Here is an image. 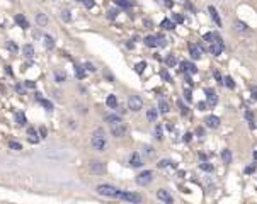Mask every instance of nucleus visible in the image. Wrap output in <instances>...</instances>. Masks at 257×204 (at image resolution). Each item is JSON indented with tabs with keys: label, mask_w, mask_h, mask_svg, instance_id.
Here are the masks:
<instances>
[{
	"label": "nucleus",
	"mask_w": 257,
	"mask_h": 204,
	"mask_svg": "<svg viewBox=\"0 0 257 204\" xmlns=\"http://www.w3.org/2000/svg\"><path fill=\"white\" fill-rule=\"evenodd\" d=\"M245 119L249 121V124H250L252 129H255V119H254V114H252V111H245Z\"/></svg>",
	"instance_id": "nucleus-27"
},
{
	"label": "nucleus",
	"mask_w": 257,
	"mask_h": 204,
	"mask_svg": "<svg viewBox=\"0 0 257 204\" xmlns=\"http://www.w3.org/2000/svg\"><path fill=\"white\" fill-rule=\"evenodd\" d=\"M5 48L9 49L10 53H17V49H19V48H17V44H16V43H14V41H7Z\"/></svg>",
	"instance_id": "nucleus-35"
},
{
	"label": "nucleus",
	"mask_w": 257,
	"mask_h": 204,
	"mask_svg": "<svg viewBox=\"0 0 257 204\" xmlns=\"http://www.w3.org/2000/svg\"><path fill=\"white\" fill-rule=\"evenodd\" d=\"M177 105H179V109H180V114H182V116H187V114H189V109H187V107H186V105H184V104H182V102H180V100L177 102Z\"/></svg>",
	"instance_id": "nucleus-42"
},
{
	"label": "nucleus",
	"mask_w": 257,
	"mask_h": 204,
	"mask_svg": "<svg viewBox=\"0 0 257 204\" xmlns=\"http://www.w3.org/2000/svg\"><path fill=\"white\" fill-rule=\"evenodd\" d=\"M147 119H148L150 123H155V121H157V109H148Z\"/></svg>",
	"instance_id": "nucleus-29"
},
{
	"label": "nucleus",
	"mask_w": 257,
	"mask_h": 204,
	"mask_svg": "<svg viewBox=\"0 0 257 204\" xmlns=\"http://www.w3.org/2000/svg\"><path fill=\"white\" fill-rule=\"evenodd\" d=\"M164 2H165V5H167V7H172V5H174L171 0H164Z\"/></svg>",
	"instance_id": "nucleus-62"
},
{
	"label": "nucleus",
	"mask_w": 257,
	"mask_h": 204,
	"mask_svg": "<svg viewBox=\"0 0 257 204\" xmlns=\"http://www.w3.org/2000/svg\"><path fill=\"white\" fill-rule=\"evenodd\" d=\"M215 78H216V80H218V82H220V83H222V76H220V73H218V72H215Z\"/></svg>",
	"instance_id": "nucleus-61"
},
{
	"label": "nucleus",
	"mask_w": 257,
	"mask_h": 204,
	"mask_svg": "<svg viewBox=\"0 0 257 204\" xmlns=\"http://www.w3.org/2000/svg\"><path fill=\"white\" fill-rule=\"evenodd\" d=\"M119 199H121V201L133 202V204L142 202V196L136 194V192H131V191H121V194H119Z\"/></svg>",
	"instance_id": "nucleus-3"
},
{
	"label": "nucleus",
	"mask_w": 257,
	"mask_h": 204,
	"mask_svg": "<svg viewBox=\"0 0 257 204\" xmlns=\"http://www.w3.org/2000/svg\"><path fill=\"white\" fill-rule=\"evenodd\" d=\"M129 165L135 167V169H136V167H142V165H143L142 156H140L136 151H135V153H131V156H129Z\"/></svg>",
	"instance_id": "nucleus-15"
},
{
	"label": "nucleus",
	"mask_w": 257,
	"mask_h": 204,
	"mask_svg": "<svg viewBox=\"0 0 257 204\" xmlns=\"http://www.w3.org/2000/svg\"><path fill=\"white\" fill-rule=\"evenodd\" d=\"M38 133H39V136H41V138H46V134H48V129H46L44 126H41V128L38 129Z\"/></svg>",
	"instance_id": "nucleus-48"
},
{
	"label": "nucleus",
	"mask_w": 257,
	"mask_h": 204,
	"mask_svg": "<svg viewBox=\"0 0 257 204\" xmlns=\"http://www.w3.org/2000/svg\"><path fill=\"white\" fill-rule=\"evenodd\" d=\"M14 21H16V24L19 26V27H22V29H29V22H27V19L22 16V14H16Z\"/></svg>",
	"instance_id": "nucleus-16"
},
{
	"label": "nucleus",
	"mask_w": 257,
	"mask_h": 204,
	"mask_svg": "<svg viewBox=\"0 0 257 204\" xmlns=\"http://www.w3.org/2000/svg\"><path fill=\"white\" fill-rule=\"evenodd\" d=\"M44 44H46V48L48 49H53L55 48V43H53V38L49 34H44Z\"/></svg>",
	"instance_id": "nucleus-31"
},
{
	"label": "nucleus",
	"mask_w": 257,
	"mask_h": 204,
	"mask_svg": "<svg viewBox=\"0 0 257 204\" xmlns=\"http://www.w3.org/2000/svg\"><path fill=\"white\" fill-rule=\"evenodd\" d=\"M158 109H160L162 114H167V112L171 111V109H169V104H167L165 100H160V104H158Z\"/></svg>",
	"instance_id": "nucleus-34"
},
{
	"label": "nucleus",
	"mask_w": 257,
	"mask_h": 204,
	"mask_svg": "<svg viewBox=\"0 0 257 204\" xmlns=\"http://www.w3.org/2000/svg\"><path fill=\"white\" fill-rule=\"evenodd\" d=\"M77 2H84V0H77Z\"/></svg>",
	"instance_id": "nucleus-64"
},
{
	"label": "nucleus",
	"mask_w": 257,
	"mask_h": 204,
	"mask_svg": "<svg viewBox=\"0 0 257 204\" xmlns=\"http://www.w3.org/2000/svg\"><path fill=\"white\" fill-rule=\"evenodd\" d=\"M90 145H92L94 150L97 151H104L107 148V138H106V131L102 128H97L92 133V140H90Z\"/></svg>",
	"instance_id": "nucleus-1"
},
{
	"label": "nucleus",
	"mask_w": 257,
	"mask_h": 204,
	"mask_svg": "<svg viewBox=\"0 0 257 204\" xmlns=\"http://www.w3.org/2000/svg\"><path fill=\"white\" fill-rule=\"evenodd\" d=\"M162 78H164V80H167V82H172V78H171V75H169L167 73V70H162Z\"/></svg>",
	"instance_id": "nucleus-50"
},
{
	"label": "nucleus",
	"mask_w": 257,
	"mask_h": 204,
	"mask_svg": "<svg viewBox=\"0 0 257 204\" xmlns=\"http://www.w3.org/2000/svg\"><path fill=\"white\" fill-rule=\"evenodd\" d=\"M157 197H158V201H162L165 204H172L174 202L172 194L169 191H165V189H158V191H157Z\"/></svg>",
	"instance_id": "nucleus-9"
},
{
	"label": "nucleus",
	"mask_w": 257,
	"mask_h": 204,
	"mask_svg": "<svg viewBox=\"0 0 257 204\" xmlns=\"http://www.w3.org/2000/svg\"><path fill=\"white\" fill-rule=\"evenodd\" d=\"M254 158L257 160V151H254Z\"/></svg>",
	"instance_id": "nucleus-63"
},
{
	"label": "nucleus",
	"mask_w": 257,
	"mask_h": 204,
	"mask_svg": "<svg viewBox=\"0 0 257 204\" xmlns=\"http://www.w3.org/2000/svg\"><path fill=\"white\" fill-rule=\"evenodd\" d=\"M208 10H209V16H211V19L215 21V24L222 27V19H220V16H218V12H216V9L209 5V7H208Z\"/></svg>",
	"instance_id": "nucleus-18"
},
{
	"label": "nucleus",
	"mask_w": 257,
	"mask_h": 204,
	"mask_svg": "<svg viewBox=\"0 0 257 204\" xmlns=\"http://www.w3.org/2000/svg\"><path fill=\"white\" fill-rule=\"evenodd\" d=\"M199 169L203 170V172H213V165H211V163H206V162L201 163Z\"/></svg>",
	"instance_id": "nucleus-39"
},
{
	"label": "nucleus",
	"mask_w": 257,
	"mask_h": 204,
	"mask_svg": "<svg viewBox=\"0 0 257 204\" xmlns=\"http://www.w3.org/2000/svg\"><path fill=\"white\" fill-rule=\"evenodd\" d=\"M24 85H26L27 89H36V83L34 82H29V80H27V82H24Z\"/></svg>",
	"instance_id": "nucleus-57"
},
{
	"label": "nucleus",
	"mask_w": 257,
	"mask_h": 204,
	"mask_svg": "<svg viewBox=\"0 0 257 204\" xmlns=\"http://www.w3.org/2000/svg\"><path fill=\"white\" fill-rule=\"evenodd\" d=\"M106 121L109 123V124H116V123H123L121 116H116V114H107L106 116Z\"/></svg>",
	"instance_id": "nucleus-24"
},
{
	"label": "nucleus",
	"mask_w": 257,
	"mask_h": 204,
	"mask_svg": "<svg viewBox=\"0 0 257 204\" xmlns=\"http://www.w3.org/2000/svg\"><path fill=\"white\" fill-rule=\"evenodd\" d=\"M160 27L165 29V31H172V29L175 27V24H174L171 19H164V21H162V24H160Z\"/></svg>",
	"instance_id": "nucleus-26"
},
{
	"label": "nucleus",
	"mask_w": 257,
	"mask_h": 204,
	"mask_svg": "<svg viewBox=\"0 0 257 204\" xmlns=\"http://www.w3.org/2000/svg\"><path fill=\"white\" fill-rule=\"evenodd\" d=\"M75 75H77V78L78 80H82L85 76V70L82 67H75Z\"/></svg>",
	"instance_id": "nucleus-37"
},
{
	"label": "nucleus",
	"mask_w": 257,
	"mask_h": 204,
	"mask_svg": "<svg viewBox=\"0 0 257 204\" xmlns=\"http://www.w3.org/2000/svg\"><path fill=\"white\" fill-rule=\"evenodd\" d=\"M145 150H147V151H145V153H147V155H148V156H153V155H155V151H153V148H145Z\"/></svg>",
	"instance_id": "nucleus-58"
},
{
	"label": "nucleus",
	"mask_w": 257,
	"mask_h": 204,
	"mask_svg": "<svg viewBox=\"0 0 257 204\" xmlns=\"http://www.w3.org/2000/svg\"><path fill=\"white\" fill-rule=\"evenodd\" d=\"M89 170H90V174H94V175H102V174H106V165H104L102 162L92 160V162L89 163Z\"/></svg>",
	"instance_id": "nucleus-6"
},
{
	"label": "nucleus",
	"mask_w": 257,
	"mask_h": 204,
	"mask_svg": "<svg viewBox=\"0 0 257 204\" xmlns=\"http://www.w3.org/2000/svg\"><path fill=\"white\" fill-rule=\"evenodd\" d=\"M222 160H223L225 165H230V163H231V151L230 150H223L222 151Z\"/></svg>",
	"instance_id": "nucleus-25"
},
{
	"label": "nucleus",
	"mask_w": 257,
	"mask_h": 204,
	"mask_svg": "<svg viewBox=\"0 0 257 204\" xmlns=\"http://www.w3.org/2000/svg\"><path fill=\"white\" fill-rule=\"evenodd\" d=\"M206 105H208V104H206V102H204V100H201V102H198V109H199V111H204V109H206Z\"/></svg>",
	"instance_id": "nucleus-55"
},
{
	"label": "nucleus",
	"mask_w": 257,
	"mask_h": 204,
	"mask_svg": "<svg viewBox=\"0 0 257 204\" xmlns=\"http://www.w3.org/2000/svg\"><path fill=\"white\" fill-rule=\"evenodd\" d=\"M22 54L26 58H32L34 56V46L32 44H24L22 46Z\"/></svg>",
	"instance_id": "nucleus-22"
},
{
	"label": "nucleus",
	"mask_w": 257,
	"mask_h": 204,
	"mask_svg": "<svg viewBox=\"0 0 257 204\" xmlns=\"http://www.w3.org/2000/svg\"><path fill=\"white\" fill-rule=\"evenodd\" d=\"M165 63H167V67H175V63H177L175 56H174V54H169L167 60H165Z\"/></svg>",
	"instance_id": "nucleus-40"
},
{
	"label": "nucleus",
	"mask_w": 257,
	"mask_h": 204,
	"mask_svg": "<svg viewBox=\"0 0 257 204\" xmlns=\"http://www.w3.org/2000/svg\"><path fill=\"white\" fill-rule=\"evenodd\" d=\"M155 138H157V140H162V138H164V131H162V124H157V126H155Z\"/></svg>",
	"instance_id": "nucleus-36"
},
{
	"label": "nucleus",
	"mask_w": 257,
	"mask_h": 204,
	"mask_svg": "<svg viewBox=\"0 0 257 204\" xmlns=\"http://www.w3.org/2000/svg\"><path fill=\"white\" fill-rule=\"evenodd\" d=\"M184 99H186V102L193 100V94H191V90H186V92H184Z\"/></svg>",
	"instance_id": "nucleus-49"
},
{
	"label": "nucleus",
	"mask_w": 257,
	"mask_h": 204,
	"mask_svg": "<svg viewBox=\"0 0 257 204\" xmlns=\"http://www.w3.org/2000/svg\"><path fill=\"white\" fill-rule=\"evenodd\" d=\"M220 118L218 116H208V118L204 119V124H206V128H209V129H218L220 128Z\"/></svg>",
	"instance_id": "nucleus-10"
},
{
	"label": "nucleus",
	"mask_w": 257,
	"mask_h": 204,
	"mask_svg": "<svg viewBox=\"0 0 257 204\" xmlns=\"http://www.w3.org/2000/svg\"><path fill=\"white\" fill-rule=\"evenodd\" d=\"M14 119H16V123L19 126H26L27 124V119H26V114H24V112H16Z\"/></svg>",
	"instance_id": "nucleus-20"
},
{
	"label": "nucleus",
	"mask_w": 257,
	"mask_h": 204,
	"mask_svg": "<svg viewBox=\"0 0 257 204\" xmlns=\"http://www.w3.org/2000/svg\"><path fill=\"white\" fill-rule=\"evenodd\" d=\"M203 41L208 43V46H209V44H215V43L222 41V38H220L218 32H206V34L203 36Z\"/></svg>",
	"instance_id": "nucleus-11"
},
{
	"label": "nucleus",
	"mask_w": 257,
	"mask_h": 204,
	"mask_svg": "<svg viewBox=\"0 0 257 204\" xmlns=\"http://www.w3.org/2000/svg\"><path fill=\"white\" fill-rule=\"evenodd\" d=\"M97 194L99 196H104V197H113V199H119V194H121V189L114 187V185H109V184H100L97 185Z\"/></svg>",
	"instance_id": "nucleus-2"
},
{
	"label": "nucleus",
	"mask_w": 257,
	"mask_h": 204,
	"mask_svg": "<svg viewBox=\"0 0 257 204\" xmlns=\"http://www.w3.org/2000/svg\"><path fill=\"white\" fill-rule=\"evenodd\" d=\"M152 180H153V172L152 170H143L136 177V184L138 185H148V184H152Z\"/></svg>",
	"instance_id": "nucleus-5"
},
{
	"label": "nucleus",
	"mask_w": 257,
	"mask_h": 204,
	"mask_svg": "<svg viewBox=\"0 0 257 204\" xmlns=\"http://www.w3.org/2000/svg\"><path fill=\"white\" fill-rule=\"evenodd\" d=\"M172 19H174L172 22H179V24H180V22L184 21V17L180 16V14H174V16H172Z\"/></svg>",
	"instance_id": "nucleus-47"
},
{
	"label": "nucleus",
	"mask_w": 257,
	"mask_h": 204,
	"mask_svg": "<svg viewBox=\"0 0 257 204\" xmlns=\"http://www.w3.org/2000/svg\"><path fill=\"white\" fill-rule=\"evenodd\" d=\"M189 53L193 56V60H199L203 56V51L199 48V44H189Z\"/></svg>",
	"instance_id": "nucleus-14"
},
{
	"label": "nucleus",
	"mask_w": 257,
	"mask_h": 204,
	"mask_svg": "<svg viewBox=\"0 0 257 204\" xmlns=\"http://www.w3.org/2000/svg\"><path fill=\"white\" fill-rule=\"evenodd\" d=\"M9 148L10 150H16V151H21L22 150V145L19 141H9Z\"/></svg>",
	"instance_id": "nucleus-33"
},
{
	"label": "nucleus",
	"mask_w": 257,
	"mask_h": 204,
	"mask_svg": "<svg viewBox=\"0 0 257 204\" xmlns=\"http://www.w3.org/2000/svg\"><path fill=\"white\" fill-rule=\"evenodd\" d=\"M222 83H225L228 89H235V82H233V78H231V76H225V80H223Z\"/></svg>",
	"instance_id": "nucleus-38"
},
{
	"label": "nucleus",
	"mask_w": 257,
	"mask_h": 204,
	"mask_svg": "<svg viewBox=\"0 0 257 204\" xmlns=\"http://www.w3.org/2000/svg\"><path fill=\"white\" fill-rule=\"evenodd\" d=\"M104 75H106V78H109V80H111V82H113V80H114V76H113V75H111V73H109V72H104Z\"/></svg>",
	"instance_id": "nucleus-59"
},
{
	"label": "nucleus",
	"mask_w": 257,
	"mask_h": 204,
	"mask_svg": "<svg viewBox=\"0 0 257 204\" xmlns=\"http://www.w3.org/2000/svg\"><path fill=\"white\" fill-rule=\"evenodd\" d=\"M255 172V167L254 165H249L247 169H245V174H254Z\"/></svg>",
	"instance_id": "nucleus-56"
},
{
	"label": "nucleus",
	"mask_w": 257,
	"mask_h": 204,
	"mask_svg": "<svg viewBox=\"0 0 257 204\" xmlns=\"http://www.w3.org/2000/svg\"><path fill=\"white\" fill-rule=\"evenodd\" d=\"M116 17H118V10H109V12H107V19H109V21H114L116 19Z\"/></svg>",
	"instance_id": "nucleus-45"
},
{
	"label": "nucleus",
	"mask_w": 257,
	"mask_h": 204,
	"mask_svg": "<svg viewBox=\"0 0 257 204\" xmlns=\"http://www.w3.org/2000/svg\"><path fill=\"white\" fill-rule=\"evenodd\" d=\"M157 44L158 46H165V44H167V39H165L164 36H157Z\"/></svg>",
	"instance_id": "nucleus-46"
},
{
	"label": "nucleus",
	"mask_w": 257,
	"mask_h": 204,
	"mask_svg": "<svg viewBox=\"0 0 257 204\" xmlns=\"http://www.w3.org/2000/svg\"><path fill=\"white\" fill-rule=\"evenodd\" d=\"M116 3H118V5H121V7H129V3L126 2V0H114Z\"/></svg>",
	"instance_id": "nucleus-53"
},
{
	"label": "nucleus",
	"mask_w": 257,
	"mask_h": 204,
	"mask_svg": "<svg viewBox=\"0 0 257 204\" xmlns=\"http://www.w3.org/2000/svg\"><path fill=\"white\" fill-rule=\"evenodd\" d=\"M180 72H184V73H187V75H196L198 68H196V65L191 63V61H180Z\"/></svg>",
	"instance_id": "nucleus-8"
},
{
	"label": "nucleus",
	"mask_w": 257,
	"mask_h": 204,
	"mask_svg": "<svg viewBox=\"0 0 257 204\" xmlns=\"http://www.w3.org/2000/svg\"><path fill=\"white\" fill-rule=\"evenodd\" d=\"M208 51L211 54H215V56H220V54H222V51H223V41H218V43H215V44H209L208 46Z\"/></svg>",
	"instance_id": "nucleus-13"
},
{
	"label": "nucleus",
	"mask_w": 257,
	"mask_h": 204,
	"mask_svg": "<svg viewBox=\"0 0 257 204\" xmlns=\"http://www.w3.org/2000/svg\"><path fill=\"white\" fill-rule=\"evenodd\" d=\"M143 41H145V44H147L148 48H157V46H158L157 44V36H152L150 34V36H147Z\"/></svg>",
	"instance_id": "nucleus-21"
},
{
	"label": "nucleus",
	"mask_w": 257,
	"mask_h": 204,
	"mask_svg": "<svg viewBox=\"0 0 257 204\" xmlns=\"http://www.w3.org/2000/svg\"><path fill=\"white\" fill-rule=\"evenodd\" d=\"M191 136H193L191 133H186L184 134V141H191Z\"/></svg>",
	"instance_id": "nucleus-60"
},
{
	"label": "nucleus",
	"mask_w": 257,
	"mask_h": 204,
	"mask_svg": "<svg viewBox=\"0 0 257 204\" xmlns=\"http://www.w3.org/2000/svg\"><path fill=\"white\" fill-rule=\"evenodd\" d=\"M61 19L65 21V22H70L72 21V16H70V10H63L61 12Z\"/></svg>",
	"instance_id": "nucleus-43"
},
{
	"label": "nucleus",
	"mask_w": 257,
	"mask_h": 204,
	"mask_svg": "<svg viewBox=\"0 0 257 204\" xmlns=\"http://www.w3.org/2000/svg\"><path fill=\"white\" fill-rule=\"evenodd\" d=\"M145 68H147V63H145V61H140V63H136V65H135V72H136L138 75H142V73H143Z\"/></svg>",
	"instance_id": "nucleus-32"
},
{
	"label": "nucleus",
	"mask_w": 257,
	"mask_h": 204,
	"mask_svg": "<svg viewBox=\"0 0 257 204\" xmlns=\"http://www.w3.org/2000/svg\"><path fill=\"white\" fill-rule=\"evenodd\" d=\"M204 95H206V102H208L209 105H216V102H218V95H216V92L213 89H204Z\"/></svg>",
	"instance_id": "nucleus-12"
},
{
	"label": "nucleus",
	"mask_w": 257,
	"mask_h": 204,
	"mask_svg": "<svg viewBox=\"0 0 257 204\" xmlns=\"http://www.w3.org/2000/svg\"><path fill=\"white\" fill-rule=\"evenodd\" d=\"M55 80L58 83H61V82H65V80H67V73H65V72H55Z\"/></svg>",
	"instance_id": "nucleus-30"
},
{
	"label": "nucleus",
	"mask_w": 257,
	"mask_h": 204,
	"mask_svg": "<svg viewBox=\"0 0 257 204\" xmlns=\"http://www.w3.org/2000/svg\"><path fill=\"white\" fill-rule=\"evenodd\" d=\"M84 5L87 7V9H92V7H94V0H84Z\"/></svg>",
	"instance_id": "nucleus-54"
},
{
	"label": "nucleus",
	"mask_w": 257,
	"mask_h": 204,
	"mask_svg": "<svg viewBox=\"0 0 257 204\" xmlns=\"http://www.w3.org/2000/svg\"><path fill=\"white\" fill-rule=\"evenodd\" d=\"M106 104H107V107H111V109H116L118 107V99H116V95H107V99H106Z\"/></svg>",
	"instance_id": "nucleus-23"
},
{
	"label": "nucleus",
	"mask_w": 257,
	"mask_h": 204,
	"mask_svg": "<svg viewBox=\"0 0 257 204\" xmlns=\"http://www.w3.org/2000/svg\"><path fill=\"white\" fill-rule=\"evenodd\" d=\"M171 165H172L171 160H160L158 162V169H165V167H171Z\"/></svg>",
	"instance_id": "nucleus-44"
},
{
	"label": "nucleus",
	"mask_w": 257,
	"mask_h": 204,
	"mask_svg": "<svg viewBox=\"0 0 257 204\" xmlns=\"http://www.w3.org/2000/svg\"><path fill=\"white\" fill-rule=\"evenodd\" d=\"M237 31L242 32V34H250V29H249V26L244 24V22H237Z\"/></svg>",
	"instance_id": "nucleus-28"
},
{
	"label": "nucleus",
	"mask_w": 257,
	"mask_h": 204,
	"mask_svg": "<svg viewBox=\"0 0 257 204\" xmlns=\"http://www.w3.org/2000/svg\"><path fill=\"white\" fill-rule=\"evenodd\" d=\"M142 107H143V100H142V97H138V95H131V97L128 99V109H129V111L138 112V111H142Z\"/></svg>",
	"instance_id": "nucleus-7"
},
{
	"label": "nucleus",
	"mask_w": 257,
	"mask_h": 204,
	"mask_svg": "<svg viewBox=\"0 0 257 204\" xmlns=\"http://www.w3.org/2000/svg\"><path fill=\"white\" fill-rule=\"evenodd\" d=\"M27 140L31 141V143H34V145L39 141V138H38V131H36L32 126H29V129H27Z\"/></svg>",
	"instance_id": "nucleus-17"
},
{
	"label": "nucleus",
	"mask_w": 257,
	"mask_h": 204,
	"mask_svg": "<svg viewBox=\"0 0 257 204\" xmlns=\"http://www.w3.org/2000/svg\"><path fill=\"white\" fill-rule=\"evenodd\" d=\"M36 22H38L39 27H44V26L48 24V17H46V14H43V12L36 14Z\"/></svg>",
	"instance_id": "nucleus-19"
},
{
	"label": "nucleus",
	"mask_w": 257,
	"mask_h": 204,
	"mask_svg": "<svg viewBox=\"0 0 257 204\" xmlns=\"http://www.w3.org/2000/svg\"><path fill=\"white\" fill-rule=\"evenodd\" d=\"M39 102H41V105L43 107H46L48 111H53V104L49 100H46V99H39Z\"/></svg>",
	"instance_id": "nucleus-41"
},
{
	"label": "nucleus",
	"mask_w": 257,
	"mask_h": 204,
	"mask_svg": "<svg viewBox=\"0 0 257 204\" xmlns=\"http://www.w3.org/2000/svg\"><path fill=\"white\" fill-rule=\"evenodd\" d=\"M85 68H87V70H89V72H96V70H97V68L94 67L92 63H90V61H87V63H85Z\"/></svg>",
	"instance_id": "nucleus-52"
},
{
	"label": "nucleus",
	"mask_w": 257,
	"mask_h": 204,
	"mask_svg": "<svg viewBox=\"0 0 257 204\" xmlns=\"http://www.w3.org/2000/svg\"><path fill=\"white\" fill-rule=\"evenodd\" d=\"M128 133V126L124 123H116V124H111V134L114 138H123Z\"/></svg>",
	"instance_id": "nucleus-4"
},
{
	"label": "nucleus",
	"mask_w": 257,
	"mask_h": 204,
	"mask_svg": "<svg viewBox=\"0 0 257 204\" xmlns=\"http://www.w3.org/2000/svg\"><path fill=\"white\" fill-rule=\"evenodd\" d=\"M250 92H252V100H257V85H252Z\"/></svg>",
	"instance_id": "nucleus-51"
}]
</instances>
